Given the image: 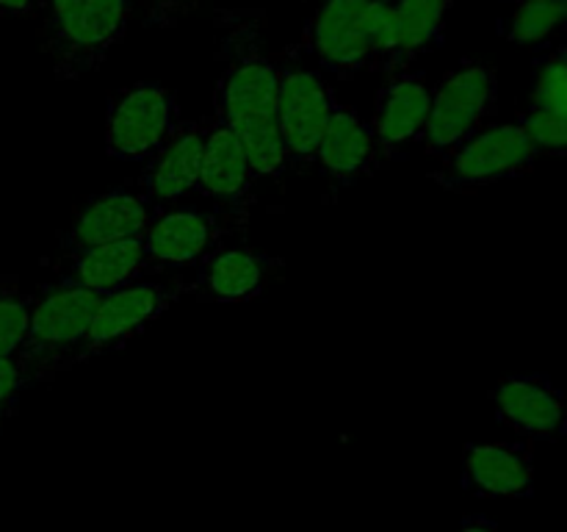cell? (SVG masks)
Wrapping results in <instances>:
<instances>
[{"instance_id": "obj_1", "label": "cell", "mask_w": 567, "mask_h": 532, "mask_svg": "<svg viewBox=\"0 0 567 532\" xmlns=\"http://www.w3.org/2000/svg\"><path fill=\"white\" fill-rule=\"evenodd\" d=\"M236 20V14H233ZM280 59L266 53L252 25H233L225 37V66L216 81L214 116L233 127L247 147L255 177H277L288 166L277 131Z\"/></svg>"}, {"instance_id": "obj_2", "label": "cell", "mask_w": 567, "mask_h": 532, "mask_svg": "<svg viewBox=\"0 0 567 532\" xmlns=\"http://www.w3.org/2000/svg\"><path fill=\"white\" fill-rule=\"evenodd\" d=\"M97 303V294L64 280H50L33 291L31 321L17 352L28 386H50L81 366V349Z\"/></svg>"}, {"instance_id": "obj_3", "label": "cell", "mask_w": 567, "mask_h": 532, "mask_svg": "<svg viewBox=\"0 0 567 532\" xmlns=\"http://www.w3.org/2000/svg\"><path fill=\"white\" fill-rule=\"evenodd\" d=\"M44 14V50L59 81L92 75L122 42L133 0H39Z\"/></svg>"}, {"instance_id": "obj_4", "label": "cell", "mask_w": 567, "mask_h": 532, "mask_svg": "<svg viewBox=\"0 0 567 532\" xmlns=\"http://www.w3.org/2000/svg\"><path fill=\"white\" fill-rule=\"evenodd\" d=\"M498 75L485 61H465L432 89L430 120L424 131L426 153L446 158L452 150L487 127L496 114Z\"/></svg>"}, {"instance_id": "obj_5", "label": "cell", "mask_w": 567, "mask_h": 532, "mask_svg": "<svg viewBox=\"0 0 567 532\" xmlns=\"http://www.w3.org/2000/svg\"><path fill=\"white\" fill-rule=\"evenodd\" d=\"M540 153L518 122L487 125L441 158L432 181L446 192H476L532 172Z\"/></svg>"}, {"instance_id": "obj_6", "label": "cell", "mask_w": 567, "mask_h": 532, "mask_svg": "<svg viewBox=\"0 0 567 532\" xmlns=\"http://www.w3.org/2000/svg\"><path fill=\"white\" fill-rule=\"evenodd\" d=\"M177 94L164 83L138 81L111 98L105 150L116 161H150L181 125Z\"/></svg>"}, {"instance_id": "obj_7", "label": "cell", "mask_w": 567, "mask_h": 532, "mask_svg": "<svg viewBox=\"0 0 567 532\" xmlns=\"http://www.w3.org/2000/svg\"><path fill=\"white\" fill-rule=\"evenodd\" d=\"M336 94L324 78L297 59H280V100H277V131L286 144L288 164H313L316 150L327 131Z\"/></svg>"}, {"instance_id": "obj_8", "label": "cell", "mask_w": 567, "mask_h": 532, "mask_svg": "<svg viewBox=\"0 0 567 532\" xmlns=\"http://www.w3.org/2000/svg\"><path fill=\"white\" fill-rule=\"evenodd\" d=\"M183 294H186L183 283L142 277L131 286L100 297L92 327H89V336L81 349V364L97 358V355L122 349L127 341L142 336L172 305L181 303Z\"/></svg>"}, {"instance_id": "obj_9", "label": "cell", "mask_w": 567, "mask_h": 532, "mask_svg": "<svg viewBox=\"0 0 567 532\" xmlns=\"http://www.w3.org/2000/svg\"><path fill=\"white\" fill-rule=\"evenodd\" d=\"M371 0H324L302 33V50L338 78L369 70L371 61Z\"/></svg>"}, {"instance_id": "obj_10", "label": "cell", "mask_w": 567, "mask_h": 532, "mask_svg": "<svg viewBox=\"0 0 567 532\" xmlns=\"http://www.w3.org/2000/svg\"><path fill=\"white\" fill-rule=\"evenodd\" d=\"M155 208L138 188L116 186L109 192L92 194L72 214L66 231L59 236L61 253L100 247V244L142 238L153 225Z\"/></svg>"}, {"instance_id": "obj_11", "label": "cell", "mask_w": 567, "mask_h": 532, "mask_svg": "<svg viewBox=\"0 0 567 532\" xmlns=\"http://www.w3.org/2000/svg\"><path fill=\"white\" fill-rule=\"evenodd\" d=\"M432 86L421 72H402L388 78L377 94L371 136H374L377 166H388L399 150L410 142H424L426 120H430Z\"/></svg>"}, {"instance_id": "obj_12", "label": "cell", "mask_w": 567, "mask_h": 532, "mask_svg": "<svg viewBox=\"0 0 567 532\" xmlns=\"http://www.w3.org/2000/svg\"><path fill=\"white\" fill-rule=\"evenodd\" d=\"M150 269L188 266L208 258L225 242L219 216L192 205L158 208L150 231L142 236Z\"/></svg>"}, {"instance_id": "obj_13", "label": "cell", "mask_w": 567, "mask_h": 532, "mask_svg": "<svg viewBox=\"0 0 567 532\" xmlns=\"http://www.w3.org/2000/svg\"><path fill=\"white\" fill-rule=\"evenodd\" d=\"M208 120H183L169 142L147 161L138 192L155 205V208H172L183 205L197 188L199 164H203L205 136H208Z\"/></svg>"}, {"instance_id": "obj_14", "label": "cell", "mask_w": 567, "mask_h": 532, "mask_svg": "<svg viewBox=\"0 0 567 532\" xmlns=\"http://www.w3.org/2000/svg\"><path fill=\"white\" fill-rule=\"evenodd\" d=\"M255 172L249 164L247 147L241 136L227 122L210 114L208 136H205L203 164L194 194L230 214H247L249 192H252Z\"/></svg>"}, {"instance_id": "obj_15", "label": "cell", "mask_w": 567, "mask_h": 532, "mask_svg": "<svg viewBox=\"0 0 567 532\" xmlns=\"http://www.w3.org/2000/svg\"><path fill=\"white\" fill-rule=\"evenodd\" d=\"M502 424L529 438H559L567 432V402L548 375H513L491 393Z\"/></svg>"}, {"instance_id": "obj_16", "label": "cell", "mask_w": 567, "mask_h": 532, "mask_svg": "<svg viewBox=\"0 0 567 532\" xmlns=\"http://www.w3.org/2000/svg\"><path fill=\"white\" fill-rule=\"evenodd\" d=\"M280 266V260L271 255L258 253L249 247H225L203 258L197 264V277L192 283V291L208 303L238 305L258 299L269 286L271 272Z\"/></svg>"}, {"instance_id": "obj_17", "label": "cell", "mask_w": 567, "mask_h": 532, "mask_svg": "<svg viewBox=\"0 0 567 532\" xmlns=\"http://www.w3.org/2000/svg\"><path fill=\"white\" fill-rule=\"evenodd\" d=\"M463 488L474 497H529L535 488L532 443H468L463 458Z\"/></svg>"}, {"instance_id": "obj_18", "label": "cell", "mask_w": 567, "mask_h": 532, "mask_svg": "<svg viewBox=\"0 0 567 532\" xmlns=\"http://www.w3.org/2000/svg\"><path fill=\"white\" fill-rule=\"evenodd\" d=\"M147 269L150 264L142 238L100 244V247L78 249V253H61L55 258V280L81 286L97 297L142 280Z\"/></svg>"}, {"instance_id": "obj_19", "label": "cell", "mask_w": 567, "mask_h": 532, "mask_svg": "<svg viewBox=\"0 0 567 532\" xmlns=\"http://www.w3.org/2000/svg\"><path fill=\"white\" fill-rule=\"evenodd\" d=\"M316 164L336 188L352 186L360 177L380 172L371 125L358 114L354 105L336 103V111L316 150Z\"/></svg>"}, {"instance_id": "obj_20", "label": "cell", "mask_w": 567, "mask_h": 532, "mask_svg": "<svg viewBox=\"0 0 567 532\" xmlns=\"http://www.w3.org/2000/svg\"><path fill=\"white\" fill-rule=\"evenodd\" d=\"M452 3L454 0H396L393 3V75L413 72V64L421 55L441 48Z\"/></svg>"}, {"instance_id": "obj_21", "label": "cell", "mask_w": 567, "mask_h": 532, "mask_svg": "<svg viewBox=\"0 0 567 532\" xmlns=\"http://www.w3.org/2000/svg\"><path fill=\"white\" fill-rule=\"evenodd\" d=\"M33 291L17 277H0V358H14L25 341L31 321Z\"/></svg>"}, {"instance_id": "obj_22", "label": "cell", "mask_w": 567, "mask_h": 532, "mask_svg": "<svg viewBox=\"0 0 567 532\" xmlns=\"http://www.w3.org/2000/svg\"><path fill=\"white\" fill-rule=\"evenodd\" d=\"M565 22L559 0H518L504 37L515 44H540Z\"/></svg>"}, {"instance_id": "obj_23", "label": "cell", "mask_w": 567, "mask_h": 532, "mask_svg": "<svg viewBox=\"0 0 567 532\" xmlns=\"http://www.w3.org/2000/svg\"><path fill=\"white\" fill-rule=\"evenodd\" d=\"M529 109L548 111V114H567V61L559 59L557 53L537 61Z\"/></svg>"}, {"instance_id": "obj_24", "label": "cell", "mask_w": 567, "mask_h": 532, "mask_svg": "<svg viewBox=\"0 0 567 532\" xmlns=\"http://www.w3.org/2000/svg\"><path fill=\"white\" fill-rule=\"evenodd\" d=\"M518 125L524 127L540 155H567V114L526 109Z\"/></svg>"}, {"instance_id": "obj_25", "label": "cell", "mask_w": 567, "mask_h": 532, "mask_svg": "<svg viewBox=\"0 0 567 532\" xmlns=\"http://www.w3.org/2000/svg\"><path fill=\"white\" fill-rule=\"evenodd\" d=\"M28 377L22 371L20 360L14 358H0V427L17 413L20 408L22 393L28 391Z\"/></svg>"}, {"instance_id": "obj_26", "label": "cell", "mask_w": 567, "mask_h": 532, "mask_svg": "<svg viewBox=\"0 0 567 532\" xmlns=\"http://www.w3.org/2000/svg\"><path fill=\"white\" fill-rule=\"evenodd\" d=\"M133 6L142 9L147 25H175L197 6V0H133Z\"/></svg>"}, {"instance_id": "obj_27", "label": "cell", "mask_w": 567, "mask_h": 532, "mask_svg": "<svg viewBox=\"0 0 567 532\" xmlns=\"http://www.w3.org/2000/svg\"><path fill=\"white\" fill-rule=\"evenodd\" d=\"M39 9V0H0V14L25 17Z\"/></svg>"}, {"instance_id": "obj_28", "label": "cell", "mask_w": 567, "mask_h": 532, "mask_svg": "<svg viewBox=\"0 0 567 532\" xmlns=\"http://www.w3.org/2000/svg\"><path fill=\"white\" fill-rule=\"evenodd\" d=\"M457 532H498V526L496 521L485 519V515H471L457 526Z\"/></svg>"}, {"instance_id": "obj_29", "label": "cell", "mask_w": 567, "mask_h": 532, "mask_svg": "<svg viewBox=\"0 0 567 532\" xmlns=\"http://www.w3.org/2000/svg\"><path fill=\"white\" fill-rule=\"evenodd\" d=\"M554 53H557L559 59H565V61H567V39H565V44H559V48L554 50Z\"/></svg>"}, {"instance_id": "obj_30", "label": "cell", "mask_w": 567, "mask_h": 532, "mask_svg": "<svg viewBox=\"0 0 567 532\" xmlns=\"http://www.w3.org/2000/svg\"><path fill=\"white\" fill-rule=\"evenodd\" d=\"M371 3H385V6H393L396 0H371Z\"/></svg>"}, {"instance_id": "obj_31", "label": "cell", "mask_w": 567, "mask_h": 532, "mask_svg": "<svg viewBox=\"0 0 567 532\" xmlns=\"http://www.w3.org/2000/svg\"><path fill=\"white\" fill-rule=\"evenodd\" d=\"M563 3V14H565V22H567V0H559Z\"/></svg>"}]
</instances>
